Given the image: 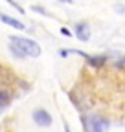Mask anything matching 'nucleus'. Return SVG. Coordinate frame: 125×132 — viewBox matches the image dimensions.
Segmentation results:
<instances>
[{"instance_id":"obj_1","label":"nucleus","mask_w":125,"mask_h":132,"mask_svg":"<svg viewBox=\"0 0 125 132\" xmlns=\"http://www.w3.org/2000/svg\"><path fill=\"white\" fill-rule=\"evenodd\" d=\"M13 44H17L19 48H22V52L28 55V57H39L41 55V46L33 40V39H28V37H20V35H11L9 39Z\"/></svg>"},{"instance_id":"obj_2","label":"nucleus","mask_w":125,"mask_h":132,"mask_svg":"<svg viewBox=\"0 0 125 132\" xmlns=\"http://www.w3.org/2000/svg\"><path fill=\"white\" fill-rule=\"evenodd\" d=\"M31 118H33V121L39 125V127H50L52 125V114L48 110H44V108H37L33 114H31Z\"/></svg>"},{"instance_id":"obj_3","label":"nucleus","mask_w":125,"mask_h":132,"mask_svg":"<svg viewBox=\"0 0 125 132\" xmlns=\"http://www.w3.org/2000/svg\"><path fill=\"white\" fill-rule=\"evenodd\" d=\"M108 127V121L99 116H90L88 118V130L90 132H105Z\"/></svg>"},{"instance_id":"obj_4","label":"nucleus","mask_w":125,"mask_h":132,"mask_svg":"<svg viewBox=\"0 0 125 132\" xmlns=\"http://www.w3.org/2000/svg\"><path fill=\"white\" fill-rule=\"evenodd\" d=\"M74 35L79 39V40H83V42L90 40V26H88L85 20L77 22V24L74 26Z\"/></svg>"},{"instance_id":"obj_5","label":"nucleus","mask_w":125,"mask_h":132,"mask_svg":"<svg viewBox=\"0 0 125 132\" xmlns=\"http://www.w3.org/2000/svg\"><path fill=\"white\" fill-rule=\"evenodd\" d=\"M0 22H4V24H7V26H11V28H15V29H19V31H26V24H24V22L13 19V16L6 15V13H0Z\"/></svg>"},{"instance_id":"obj_6","label":"nucleus","mask_w":125,"mask_h":132,"mask_svg":"<svg viewBox=\"0 0 125 132\" xmlns=\"http://www.w3.org/2000/svg\"><path fill=\"white\" fill-rule=\"evenodd\" d=\"M7 48H9V52H11V55H13L15 59H26V57H28V55L22 52V48H19L17 44H13V42H11Z\"/></svg>"},{"instance_id":"obj_7","label":"nucleus","mask_w":125,"mask_h":132,"mask_svg":"<svg viewBox=\"0 0 125 132\" xmlns=\"http://www.w3.org/2000/svg\"><path fill=\"white\" fill-rule=\"evenodd\" d=\"M9 101H11V94L6 92V90H0V108H2V106H7Z\"/></svg>"},{"instance_id":"obj_8","label":"nucleus","mask_w":125,"mask_h":132,"mask_svg":"<svg viewBox=\"0 0 125 132\" xmlns=\"http://www.w3.org/2000/svg\"><path fill=\"white\" fill-rule=\"evenodd\" d=\"M6 2H7V4H9L11 7H15V9H17V11L20 13V15H24V7H22L20 4H17V2H15V0H6Z\"/></svg>"},{"instance_id":"obj_9","label":"nucleus","mask_w":125,"mask_h":132,"mask_svg":"<svg viewBox=\"0 0 125 132\" xmlns=\"http://www.w3.org/2000/svg\"><path fill=\"white\" fill-rule=\"evenodd\" d=\"M114 9H116V13L125 15V4H118V6H114Z\"/></svg>"},{"instance_id":"obj_10","label":"nucleus","mask_w":125,"mask_h":132,"mask_svg":"<svg viewBox=\"0 0 125 132\" xmlns=\"http://www.w3.org/2000/svg\"><path fill=\"white\" fill-rule=\"evenodd\" d=\"M33 11H37V13H41V15H44V16H46V15H48V11H46L44 7H41V6H33Z\"/></svg>"},{"instance_id":"obj_11","label":"nucleus","mask_w":125,"mask_h":132,"mask_svg":"<svg viewBox=\"0 0 125 132\" xmlns=\"http://www.w3.org/2000/svg\"><path fill=\"white\" fill-rule=\"evenodd\" d=\"M61 33H62L65 37H72V31H70L68 28H61Z\"/></svg>"},{"instance_id":"obj_12","label":"nucleus","mask_w":125,"mask_h":132,"mask_svg":"<svg viewBox=\"0 0 125 132\" xmlns=\"http://www.w3.org/2000/svg\"><path fill=\"white\" fill-rule=\"evenodd\" d=\"M59 55L61 57H68L70 53H68V50H59Z\"/></svg>"},{"instance_id":"obj_13","label":"nucleus","mask_w":125,"mask_h":132,"mask_svg":"<svg viewBox=\"0 0 125 132\" xmlns=\"http://www.w3.org/2000/svg\"><path fill=\"white\" fill-rule=\"evenodd\" d=\"M61 2H65V4H72L74 0H61Z\"/></svg>"},{"instance_id":"obj_14","label":"nucleus","mask_w":125,"mask_h":132,"mask_svg":"<svg viewBox=\"0 0 125 132\" xmlns=\"http://www.w3.org/2000/svg\"><path fill=\"white\" fill-rule=\"evenodd\" d=\"M65 132H70V128H68V125H65Z\"/></svg>"},{"instance_id":"obj_15","label":"nucleus","mask_w":125,"mask_h":132,"mask_svg":"<svg viewBox=\"0 0 125 132\" xmlns=\"http://www.w3.org/2000/svg\"><path fill=\"white\" fill-rule=\"evenodd\" d=\"M123 64H125V59H123Z\"/></svg>"}]
</instances>
